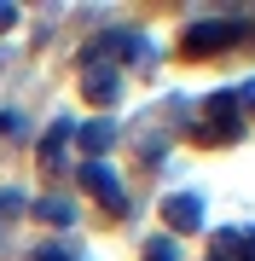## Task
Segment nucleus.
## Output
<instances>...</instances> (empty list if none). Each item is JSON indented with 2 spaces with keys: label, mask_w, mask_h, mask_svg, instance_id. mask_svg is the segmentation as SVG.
Listing matches in <instances>:
<instances>
[{
  "label": "nucleus",
  "mask_w": 255,
  "mask_h": 261,
  "mask_svg": "<svg viewBox=\"0 0 255 261\" xmlns=\"http://www.w3.org/2000/svg\"><path fill=\"white\" fill-rule=\"evenodd\" d=\"M81 99L93 105V111H110V105L122 99V75L110 64H81Z\"/></svg>",
  "instance_id": "nucleus-4"
},
{
  "label": "nucleus",
  "mask_w": 255,
  "mask_h": 261,
  "mask_svg": "<svg viewBox=\"0 0 255 261\" xmlns=\"http://www.w3.org/2000/svg\"><path fill=\"white\" fill-rule=\"evenodd\" d=\"M0 134H6V140H23V116L18 111H0Z\"/></svg>",
  "instance_id": "nucleus-12"
},
{
  "label": "nucleus",
  "mask_w": 255,
  "mask_h": 261,
  "mask_svg": "<svg viewBox=\"0 0 255 261\" xmlns=\"http://www.w3.org/2000/svg\"><path fill=\"white\" fill-rule=\"evenodd\" d=\"M18 209H23V197H18V192H0V221H12Z\"/></svg>",
  "instance_id": "nucleus-14"
},
{
  "label": "nucleus",
  "mask_w": 255,
  "mask_h": 261,
  "mask_svg": "<svg viewBox=\"0 0 255 261\" xmlns=\"http://www.w3.org/2000/svg\"><path fill=\"white\" fill-rule=\"evenodd\" d=\"M0 64H6V53H0Z\"/></svg>",
  "instance_id": "nucleus-17"
},
{
  "label": "nucleus",
  "mask_w": 255,
  "mask_h": 261,
  "mask_svg": "<svg viewBox=\"0 0 255 261\" xmlns=\"http://www.w3.org/2000/svg\"><path fill=\"white\" fill-rule=\"evenodd\" d=\"M244 35L232 18H209V23H191L186 35H180V58H215V53H226L232 41Z\"/></svg>",
  "instance_id": "nucleus-2"
},
{
  "label": "nucleus",
  "mask_w": 255,
  "mask_h": 261,
  "mask_svg": "<svg viewBox=\"0 0 255 261\" xmlns=\"http://www.w3.org/2000/svg\"><path fill=\"white\" fill-rule=\"evenodd\" d=\"M70 134H76V122H70V116H52V128H47V140H41V168H47V174H52V168H58V151L70 145Z\"/></svg>",
  "instance_id": "nucleus-7"
},
{
  "label": "nucleus",
  "mask_w": 255,
  "mask_h": 261,
  "mask_svg": "<svg viewBox=\"0 0 255 261\" xmlns=\"http://www.w3.org/2000/svg\"><path fill=\"white\" fill-rule=\"evenodd\" d=\"M76 140H81V151H87V157H104V151H110V140H116V122L110 116H93V122H81V128H76Z\"/></svg>",
  "instance_id": "nucleus-6"
},
{
  "label": "nucleus",
  "mask_w": 255,
  "mask_h": 261,
  "mask_svg": "<svg viewBox=\"0 0 255 261\" xmlns=\"http://www.w3.org/2000/svg\"><path fill=\"white\" fill-rule=\"evenodd\" d=\"M162 145H168V134H162V128H145V122H139V157H162Z\"/></svg>",
  "instance_id": "nucleus-10"
},
{
  "label": "nucleus",
  "mask_w": 255,
  "mask_h": 261,
  "mask_svg": "<svg viewBox=\"0 0 255 261\" xmlns=\"http://www.w3.org/2000/svg\"><path fill=\"white\" fill-rule=\"evenodd\" d=\"M12 23H18V6H0V35H6Z\"/></svg>",
  "instance_id": "nucleus-16"
},
{
  "label": "nucleus",
  "mask_w": 255,
  "mask_h": 261,
  "mask_svg": "<svg viewBox=\"0 0 255 261\" xmlns=\"http://www.w3.org/2000/svg\"><path fill=\"white\" fill-rule=\"evenodd\" d=\"M29 261H76V255H70V250H64V244H41V250H35V255H29Z\"/></svg>",
  "instance_id": "nucleus-13"
},
{
  "label": "nucleus",
  "mask_w": 255,
  "mask_h": 261,
  "mask_svg": "<svg viewBox=\"0 0 255 261\" xmlns=\"http://www.w3.org/2000/svg\"><path fill=\"white\" fill-rule=\"evenodd\" d=\"M145 261H180L174 238H145Z\"/></svg>",
  "instance_id": "nucleus-11"
},
{
  "label": "nucleus",
  "mask_w": 255,
  "mask_h": 261,
  "mask_svg": "<svg viewBox=\"0 0 255 261\" xmlns=\"http://www.w3.org/2000/svg\"><path fill=\"white\" fill-rule=\"evenodd\" d=\"M76 180H81V192H93L110 215H128V197H122V186H116V174H110L104 163H93V157H87V163L76 168Z\"/></svg>",
  "instance_id": "nucleus-3"
},
{
  "label": "nucleus",
  "mask_w": 255,
  "mask_h": 261,
  "mask_svg": "<svg viewBox=\"0 0 255 261\" xmlns=\"http://www.w3.org/2000/svg\"><path fill=\"white\" fill-rule=\"evenodd\" d=\"M191 140H197V145H232V140H244V111H238L232 87H226V93H209L203 122H191Z\"/></svg>",
  "instance_id": "nucleus-1"
},
{
  "label": "nucleus",
  "mask_w": 255,
  "mask_h": 261,
  "mask_svg": "<svg viewBox=\"0 0 255 261\" xmlns=\"http://www.w3.org/2000/svg\"><path fill=\"white\" fill-rule=\"evenodd\" d=\"M232 93H238V111H244V105L255 111V82H244V87H232Z\"/></svg>",
  "instance_id": "nucleus-15"
},
{
  "label": "nucleus",
  "mask_w": 255,
  "mask_h": 261,
  "mask_svg": "<svg viewBox=\"0 0 255 261\" xmlns=\"http://www.w3.org/2000/svg\"><path fill=\"white\" fill-rule=\"evenodd\" d=\"M35 215H41V221H58V226H70V221H76V209H70L64 197H41Z\"/></svg>",
  "instance_id": "nucleus-9"
},
{
  "label": "nucleus",
  "mask_w": 255,
  "mask_h": 261,
  "mask_svg": "<svg viewBox=\"0 0 255 261\" xmlns=\"http://www.w3.org/2000/svg\"><path fill=\"white\" fill-rule=\"evenodd\" d=\"M162 226H168V232H197L203 226V197H191V192L162 197Z\"/></svg>",
  "instance_id": "nucleus-5"
},
{
  "label": "nucleus",
  "mask_w": 255,
  "mask_h": 261,
  "mask_svg": "<svg viewBox=\"0 0 255 261\" xmlns=\"http://www.w3.org/2000/svg\"><path fill=\"white\" fill-rule=\"evenodd\" d=\"M209 261H249V255H244V232H215Z\"/></svg>",
  "instance_id": "nucleus-8"
}]
</instances>
